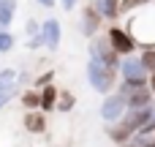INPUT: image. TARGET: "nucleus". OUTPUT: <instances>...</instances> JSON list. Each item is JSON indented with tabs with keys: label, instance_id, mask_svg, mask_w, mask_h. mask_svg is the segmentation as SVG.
<instances>
[{
	"label": "nucleus",
	"instance_id": "bb28decb",
	"mask_svg": "<svg viewBox=\"0 0 155 147\" xmlns=\"http://www.w3.org/2000/svg\"><path fill=\"white\" fill-rule=\"evenodd\" d=\"M38 5H44V8H54V0H35Z\"/></svg>",
	"mask_w": 155,
	"mask_h": 147
},
{
	"label": "nucleus",
	"instance_id": "a211bd4d",
	"mask_svg": "<svg viewBox=\"0 0 155 147\" xmlns=\"http://www.w3.org/2000/svg\"><path fill=\"white\" fill-rule=\"evenodd\" d=\"M153 0H120V14H134V11H139V8H144V5H150Z\"/></svg>",
	"mask_w": 155,
	"mask_h": 147
},
{
	"label": "nucleus",
	"instance_id": "aec40b11",
	"mask_svg": "<svg viewBox=\"0 0 155 147\" xmlns=\"http://www.w3.org/2000/svg\"><path fill=\"white\" fill-rule=\"evenodd\" d=\"M76 106V98L71 95V93H60V98H57V112H71Z\"/></svg>",
	"mask_w": 155,
	"mask_h": 147
},
{
	"label": "nucleus",
	"instance_id": "b1692460",
	"mask_svg": "<svg viewBox=\"0 0 155 147\" xmlns=\"http://www.w3.org/2000/svg\"><path fill=\"white\" fill-rule=\"evenodd\" d=\"M14 79H16V71L14 68H3L0 71V85H14Z\"/></svg>",
	"mask_w": 155,
	"mask_h": 147
},
{
	"label": "nucleus",
	"instance_id": "cd10ccee",
	"mask_svg": "<svg viewBox=\"0 0 155 147\" xmlns=\"http://www.w3.org/2000/svg\"><path fill=\"white\" fill-rule=\"evenodd\" d=\"M147 85H150V93L155 95V74H150V82H147Z\"/></svg>",
	"mask_w": 155,
	"mask_h": 147
},
{
	"label": "nucleus",
	"instance_id": "4468645a",
	"mask_svg": "<svg viewBox=\"0 0 155 147\" xmlns=\"http://www.w3.org/2000/svg\"><path fill=\"white\" fill-rule=\"evenodd\" d=\"M41 93V109L44 112H52V109H57V98H60V90L54 87V85H46L44 90H38Z\"/></svg>",
	"mask_w": 155,
	"mask_h": 147
},
{
	"label": "nucleus",
	"instance_id": "1a4fd4ad",
	"mask_svg": "<svg viewBox=\"0 0 155 147\" xmlns=\"http://www.w3.org/2000/svg\"><path fill=\"white\" fill-rule=\"evenodd\" d=\"M41 38H44V46L46 49H57L60 46V38H63V25L49 16L46 22H41Z\"/></svg>",
	"mask_w": 155,
	"mask_h": 147
},
{
	"label": "nucleus",
	"instance_id": "412c9836",
	"mask_svg": "<svg viewBox=\"0 0 155 147\" xmlns=\"http://www.w3.org/2000/svg\"><path fill=\"white\" fill-rule=\"evenodd\" d=\"M131 142H134L136 147H155V134H144V131H139Z\"/></svg>",
	"mask_w": 155,
	"mask_h": 147
},
{
	"label": "nucleus",
	"instance_id": "6e6552de",
	"mask_svg": "<svg viewBox=\"0 0 155 147\" xmlns=\"http://www.w3.org/2000/svg\"><path fill=\"white\" fill-rule=\"evenodd\" d=\"M153 117H155V109L153 106H144V109H128L125 115H123V123L134 131V136L147 125V123H153Z\"/></svg>",
	"mask_w": 155,
	"mask_h": 147
},
{
	"label": "nucleus",
	"instance_id": "20e7f679",
	"mask_svg": "<svg viewBox=\"0 0 155 147\" xmlns=\"http://www.w3.org/2000/svg\"><path fill=\"white\" fill-rule=\"evenodd\" d=\"M120 95H125L128 109H144V106H153V93H150L147 85H131V82H123V85H120Z\"/></svg>",
	"mask_w": 155,
	"mask_h": 147
},
{
	"label": "nucleus",
	"instance_id": "f8f14e48",
	"mask_svg": "<svg viewBox=\"0 0 155 147\" xmlns=\"http://www.w3.org/2000/svg\"><path fill=\"white\" fill-rule=\"evenodd\" d=\"M93 8L101 14V19H109V22H114L120 16V0H95Z\"/></svg>",
	"mask_w": 155,
	"mask_h": 147
},
{
	"label": "nucleus",
	"instance_id": "6ab92c4d",
	"mask_svg": "<svg viewBox=\"0 0 155 147\" xmlns=\"http://www.w3.org/2000/svg\"><path fill=\"white\" fill-rule=\"evenodd\" d=\"M139 60H142V65L147 68V74H155V46H147V49H142Z\"/></svg>",
	"mask_w": 155,
	"mask_h": 147
},
{
	"label": "nucleus",
	"instance_id": "f3484780",
	"mask_svg": "<svg viewBox=\"0 0 155 147\" xmlns=\"http://www.w3.org/2000/svg\"><path fill=\"white\" fill-rule=\"evenodd\" d=\"M22 104H25V109H30V112L41 109V93H38V90H25Z\"/></svg>",
	"mask_w": 155,
	"mask_h": 147
},
{
	"label": "nucleus",
	"instance_id": "a878e982",
	"mask_svg": "<svg viewBox=\"0 0 155 147\" xmlns=\"http://www.w3.org/2000/svg\"><path fill=\"white\" fill-rule=\"evenodd\" d=\"M60 8L63 11H74L76 8V0H60Z\"/></svg>",
	"mask_w": 155,
	"mask_h": 147
},
{
	"label": "nucleus",
	"instance_id": "c85d7f7f",
	"mask_svg": "<svg viewBox=\"0 0 155 147\" xmlns=\"http://www.w3.org/2000/svg\"><path fill=\"white\" fill-rule=\"evenodd\" d=\"M120 147H136V145H134V142H128V145H120Z\"/></svg>",
	"mask_w": 155,
	"mask_h": 147
},
{
	"label": "nucleus",
	"instance_id": "f257e3e1",
	"mask_svg": "<svg viewBox=\"0 0 155 147\" xmlns=\"http://www.w3.org/2000/svg\"><path fill=\"white\" fill-rule=\"evenodd\" d=\"M125 33L134 38L136 46H155V3L134 11L128 16V25H125Z\"/></svg>",
	"mask_w": 155,
	"mask_h": 147
},
{
	"label": "nucleus",
	"instance_id": "dca6fc26",
	"mask_svg": "<svg viewBox=\"0 0 155 147\" xmlns=\"http://www.w3.org/2000/svg\"><path fill=\"white\" fill-rule=\"evenodd\" d=\"M16 95H19V85H16V82H14V85H0V109L8 106Z\"/></svg>",
	"mask_w": 155,
	"mask_h": 147
},
{
	"label": "nucleus",
	"instance_id": "5701e85b",
	"mask_svg": "<svg viewBox=\"0 0 155 147\" xmlns=\"http://www.w3.org/2000/svg\"><path fill=\"white\" fill-rule=\"evenodd\" d=\"M25 35H27V41H30V38H38V35H41V25H38L35 19H27V25H25Z\"/></svg>",
	"mask_w": 155,
	"mask_h": 147
},
{
	"label": "nucleus",
	"instance_id": "9b49d317",
	"mask_svg": "<svg viewBox=\"0 0 155 147\" xmlns=\"http://www.w3.org/2000/svg\"><path fill=\"white\" fill-rule=\"evenodd\" d=\"M22 123H25L27 134H44L46 131V115L44 112H27Z\"/></svg>",
	"mask_w": 155,
	"mask_h": 147
},
{
	"label": "nucleus",
	"instance_id": "2eb2a0df",
	"mask_svg": "<svg viewBox=\"0 0 155 147\" xmlns=\"http://www.w3.org/2000/svg\"><path fill=\"white\" fill-rule=\"evenodd\" d=\"M16 14V0H0V30H8Z\"/></svg>",
	"mask_w": 155,
	"mask_h": 147
},
{
	"label": "nucleus",
	"instance_id": "9d476101",
	"mask_svg": "<svg viewBox=\"0 0 155 147\" xmlns=\"http://www.w3.org/2000/svg\"><path fill=\"white\" fill-rule=\"evenodd\" d=\"M101 14L93 8V5H84L82 8V33L87 35V38H95L98 35V30H101Z\"/></svg>",
	"mask_w": 155,
	"mask_h": 147
},
{
	"label": "nucleus",
	"instance_id": "39448f33",
	"mask_svg": "<svg viewBox=\"0 0 155 147\" xmlns=\"http://www.w3.org/2000/svg\"><path fill=\"white\" fill-rule=\"evenodd\" d=\"M120 74H123V82H131V85H147L150 82V74L136 55H128L120 60Z\"/></svg>",
	"mask_w": 155,
	"mask_h": 147
},
{
	"label": "nucleus",
	"instance_id": "ddd939ff",
	"mask_svg": "<svg viewBox=\"0 0 155 147\" xmlns=\"http://www.w3.org/2000/svg\"><path fill=\"white\" fill-rule=\"evenodd\" d=\"M106 131H109V139H112L114 145H128V142L134 139V131H131L123 120H120V123H114V125H109Z\"/></svg>",
	"mask_w": 155,
	"mask_h": 147
},
{
	"label": "nucleus",
	"instance_id": "7ed1b4c3",
	"mask_svg": "<svg viewBox=\"0 0 155 147\" xmlns=\"http://www.w3.org/2000/svg\"><path fill=\"white\" fill-rule=\"evenodd\" d=\"M90 60H95V63H104L106 68H120V55L112 49V44H109V38L106 35H95L93 41H90Z\"/></svg>",
	"mask_w": 155,
	"mask_h": 147
},
{
	"label": "nucleus",
	"instance_id": "0eeeda50",
	"mask_svg": "<svg viewBox=\"0 0 155 147\" xmlns=\"http://www.w3.org/2000/svg\"><path fill=\"white\" fill-rule=\"evenodd\" d=\"M106 38H109L112 49H114L117 55H123V57H128V55H134V52H136V44H134V38L125 33V27L112 25V27L106 30Z\"/></svg>",
	"mask_w": 155,
	"mask_h": 147
},
{
	"label": "nucleus",
	"instance_id": "4be33fe9",
	"mask_svg": "<svg viewBox=\"0 0 155 147\" xmlns=\"http://www.w3.org/2000/svg\"><path fill=\"white\" fill-rule=\"evenodd\" d=\"M11 49H14V35L8 30H0V55L11 52Z\"/></svg>",
	"mask_w": 155,
	"mask_h": 147
},
{
	"label": "nucleus",
	"instance_id": "393cba45",
	"mask_svg": "<svg viewBox=\"0 0 155 147\" xmlns=\"http://www.w3.org/2000/svg\"><path fill=\"white\" fill-rule=\"evenodd\" d=\"M52 76H54V74H52V71H46V74H41V76H38V79H35V85H38V87H41V90H44V87H46V85H52Z\"/></svg>",
	"mask_w": 155,
	"mask_h": 147
},
{
	"label": "nucleus",
	"instance_id": "423d86ee",
	"mask_svg": "<svg viewBox=\"0 0 155 147\" xmlns=\"http://www.w3.org/2000/svg\"><path fill=\"white\" fill-rule=\"evenodd\" d=\"M125 109H128L125 95L114 93V95H106V98H104V104H101V117H104V123H106V125H114V123H120V120H123Z\"/></svg>",
	"mask_w": 155,
	"mask_h": 147
},
{
	"label": "nucleus",
	"instance_id": "f03ea898",
	"mask_svg": "<svg viewBox=\"0 0 155 147\" xmlns=\"http://www.w3.org/2000/svg\"><path fill=\"white\" fill-rule=\"evenodd\" d=\"M87 82H90V87H95L98 93L109 95V93L114 90V85H117V74H114V68H106L104 63L90 60V63H87Z\"/></svg>",
	"mask_w": 155,
	"mask_h": 147
}]
</instances>
